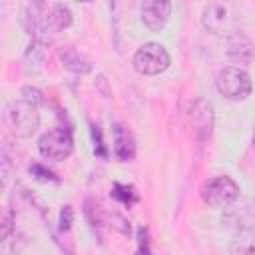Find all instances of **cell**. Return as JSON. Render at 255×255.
<instances>
[{
	"label": "cell",
	"instance_id": "cell-1",
	"mask_svg": "<svg viewBox=\"0 0 255 255\" xmlns=\"http://www.w3.org/2000/svg\"><path fill=\"white\" fill-rule=\"evenodd\" d=\"M2 122L6 129L16 137H30L40 126L38 106L28 100H12L2 110Z\"/></svg>",
	"mask_w": 255,
	"mask_h": 255
},
{
	"label": "cell",
	"instance_id": "cell-2",
	"mask_svg": "<svg viewBox=\"0 0 255 255\" xmlns=\"http://www.w3.org/2000/svg\"><path fill=\"white\" fill-rule=\"evenodd\" d=\"M215 88L217 92L231 102H243L251 96L253 90V82L249 78V74L237 66H227L223 70L217 72L215 76Z\"/></svg>",
	"mask_w": 255,
	"mask_h": 255
},
{
	"label": "cell",
	"instance_id": "cell-3",
	"mask_svg": "<svg viewBox=\"0 0 255 255\" xmlns=\"http://www.w3.org/2000/svg\"><path fill=\"white\" fill-rule=\"evenodd\" d=\"M133 70L141 76H159L171 66V56L165 46L157 42H145L139 46L131 58Z\"/></svg>",
	"mask_w": 255,
	"mask_h": 255
},
{
	"label": "cell",
	"instance_id": "cell-4",
	"mask_svg": "<svg viewBox=\"0 0 255 255\" xmlns=\"http://www.w3.org/2000/svg\"><path fill=\"white\" fill-rule=\"evenodd\" d=\"M239 197V185L229 175H215L203 181L201 185V199L211 209H221L231 205Z\"/></svg>",
	"mask_w": 255,
	"mask_h": 255
},
{
	"label": "cell",
	"instance_id": "cell-5",
	"mask_svg": "<svg viewBox=\"0 0 255 255\" xmlns=\"http://www.w3.org/2000/svg\"><path fill=\"white\" fill-rule=\"evenodd\" d=\"M38 151L42 157L52 161H64L74 151V135L70 128L58 126L56 129H50L40 135L38 139Z\"/></svg>",
	"mask_w": 255,
	"mask_h": 255
},
{
	"label": "cell",
	"instance_id": "cell-6",
	"mask_svg": "<svg viewBox=\"0 0 255 255\" xmlns=\"http://www.w3.org/2000/svg\"><path fill=\"white\" fill-rule=\"evenodd\" d=\"M139 14L149 32H161L171 18V0H141Z\"/></svg>",
	"mask_w": 255,
	"mask_h": 255
},
{
	"label": "cell",
	"instance_id": "cell-7",
	"mask_svg": "<svg viewBox=\"0 0 255 255\" xmlns=\"http://www.w3.org/2000/svg\"><path fill=\"white\" fill-rule=\"evenodd\" d=\"M191 126H193V131H195V137L199 141H205L209 139L211 131H213V124H215V114H213V106L209 100L205 98H197L193 104H191Z\"/></svg>",
	"mask_w": 255,
	"mask_h": 255
},
{
	"label": "cell",
	"instance_id": "cell-8",
	"mask_svg": "<svg viewBox=\"0 0 255 255\" xmlns=\"http://www.w3.org/2000/svg\"><path fill=\"white\" fill-rule=\"evenodd\" d=\"M231 22V10L225 0H209L201 12V26L207 32H223Z\"/></svg>",
	"mask_w": 255,
	"mask_h": 255
},
{
	"label": "cell",
	"instance_id": "cell-9",
	"mask_svg": "<svg viewBox=\"0 0 255 255\" xmlns=\"http://www.w3.org/2000/svg\"><path fill=\"white\" fill-rule=\"evenodd\" d=\"M112 139H114V155L120 161H133L135 159V139L129 128L124 124H114L112 128Z\"/></svg>",
	"mask_w": 255,
	"mask_h": 255
},
{
	"label": "cell",
	"instance_id": "cell-10",
	"mask_svg": "<svg viewBox=\"0 0 255 255\" xmlns=\"http://www.w3.org/2000/svg\"><path fill=\"white\" fill-rule=\"evenodd\" d=\"M225 52L231 60L239 62V64H249L255 56L253 52V44L249 38H245L243 34H231L225 42Z\"/></svg>",
	"mask_w": 255,
	"mask_h": 255
},
{
	"label": "cell",
	"instance_id": "cell-11",
	"mask_svg": "<svg viewBox=\"0 0 255 255\" xmlns=\"http://www.w3.org/2000/svg\"><path fill=\"white\" fill-rule=\"evenodd\" d=\"M58 56H60L64 68H68L74 74H88L92 70V64L86 58H82L80 52L76 48H72V46H62L58 50Z\"/></svg>",
	"mask_w": 255,
	"mask_h": 255
},
{
	"label": "cell",
	"instance_id": "cell-12",
	"mask_svg": "<svg viewBox=\"0 0 255 255\" xmlns=\"http://www.w3.org/2000/svg\"><path fill=\"white\" fill-rule=\"evenodd\" d=\"M48 24H50V28L56 30V32L70 28V26H72V12H70V8L64 6V4H60V2L54 4V6L48 10Z\"/></svg>",
	"mask_w": 255,
	"mask_h": 255
},
{
	"label": "cell",
	"instance_id": "cell-13",
	"mask_svg": "<svg viewBox=\"0 0 255 255\" xmlns=\"http://www.w3.org/2000/svg\"><path fill=\"white\" fill-rule=\"evenodd\" d=\"M110 195H112L116 201H120L122 205H126V207H131V205L139 203V193H137V189H135L133 185H129V183H114Z\"/></svg>",
	"mask_w": 255,
	"mask_h": 255
},
{
	"label": "cell",
	"instance_id": "cell-14",
	"mask_svg": "<svg viewBox=\"0 0 255 255\" xmlns=\"http://www.w3.org/2000/svg\"><path fill=\"white\" fill-rule=\"evenodd\" d=\"M229 251L239 255H255V233L237 235V239H233V243L229 245Z\"/></svg>",
	"mask_w": 255,
	"mask_h": 255
},
{
	"label": "cell",
	"instance_id": "cell-15",
	"mask_svg": "<svg viewBox=\"0 0 255 255\" xmlns=\"http://www.w3.org/2000/svg\"><path fill=\"white\" fill-rule=\"evenodd\" d=\"M90 131H92V141H94V153H96L98 157L106 159V157H108V147H106V143H104V137H102V129H100V126L90 124Z\"/></svg>",
	"mask_w": 255,
	"mask_h": 255
},
{
	"label": "cell",
	"instance_id": "cell-16",
	"mask_svg": "<svg viewBox=\"0 0 255 255\" xmlns=\"http://www.w3.org/2000/svg\"><path fill=\"white\" fill-rule=\"evenodd\" d=\"M30 173H32V177L38 179V181H44V183H48V181L58 183V175H56L54 171H50L48 167H44L42 163H38V161H34V163L30 165Z\"/></svg>",
	"mask_w": 255,
	"mask_h": 255
},
{
	"label": "cell",
	"instance_id": "cell-17",
	"mask_svg": "<svg viewBox=\"0 0 255 255\" xmlns=\"http://www.w3.org/2000/svg\"><path fill=\"white\" fill-rule=\"evenodd\" d=\"M12 231H14V213L12 209H4L2 223H0V241H6Z\"/></svg>",
	"mask_w": 255,
	"mask_h": 255
},
{
	"label": "cell",
	"instance_id": "cell-18",
	"mask_svg": "<svg viewBox=\"0 0 255 255\" xmlns=\"http://www.w3.org/2000/svg\"><path fill=\"white\" fill-rule=\"evenodd\" d=\"M60 231H70L72 223H74V207L72 205H64L60 209Z\"/></svg>",
	"mask_w": 255,
	"mask_h": 255
},
{
	"label": "cell",
	"instance_id": "cell-19",
	"mask_svg": "<svg viewBox=\"0 0 255 255\" xmlns=\"http://www.w3.org/2000/svg\"><path fill=\"white\" fill-rule=\"evenodd\" d=\"M20 94H22L24 100H28V102H32V104H36V106H40V104L44 102V96H42V92H40L38 88L24 86V88L20 90Z\"/></svg>",
	"mask_w": 255,
	"mask_h": 255
},
{
	"label": "cell",
	"instance_id": "cell-20",
	"mask_svg": "<svg viewBox=\"0 0 255 255\" xmlns=\"http://www.w3.org/2000/svg\"><path fill=\"white\" fill-rule=\"evenodd\" d=\"M137 251H141V253H149V237H147V227H139L137 229Z\"/></svg>",
	"mask_w": 255,
	"mask_h": 255
},
{
	"label": "cell",
	"instance_id": "cell-21",
	"mask_svg": "<svg viewBox=\"0 0 255 255\" xmlns=\"http://www.w3.org/2000/svg\"><path fill=\"white\" fill-rule=\"evenodd\" d=\"M251 145H253V149H255V124H253V135H251Z\"/></svg>",
	"mask_w": 255,
	"mask_h": 255
},
{
	"label": "cell",
	"instance_id": "cell-22",
	"mask_svg": "<svg viewBox=\"0 0 255 255\" xmlns=\"http://www.w3.org/2000/svg\"><path fill=\"white\" fill-rule=\"evenodd\" d=\"M82 2H90V0H82Z\"/></svg>",
	"mask_w": 255,
	"mask_h": 255
}]
</instances>
